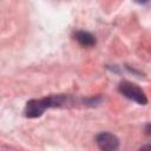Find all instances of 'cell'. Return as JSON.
Instances as JSON below:
<instances>
[{
	"label": "cell",
	"mask_w": 151,
	"mask_h": 151,
	"mask_svg": "<svg viewBox=\"0 0 151 151\" xmlns=\"http://www.w3.org/2000/svg\"><path fill=\"white\" fill-rule=\"evenodd\" d=\"M118 90L124 97H126L130 100L136 101L139 105L147 104V98H146L144 91L139 86H137L136 84H133L131 81H122L119 84Z\"/></svg>",
	"instance_id": "6da1fadb"
},
{
	"label": "cell",
	"mask_w": 151,
	"mask_h": 151,
	"mask_svg": "<svg viewBox=\"0 0 151 151\" xmlns=\"http://www.w3.org/2000/svg\"><path fill=\"white\" fill-rule=\"evenodd\" d=\"M96 143L100 150L113 151L119 147V139L110 132H100L96 137Z\"/></svg>",
	"instance_id": "3957f363"
},
{
	"label": "cell",
	"mask_w": 151,
	"mask_h": 151,
	"mask_svg": "<svg viewBox=\"0 0 151 151\" xmlns=\"http://www.w3.org/2000/svg\"><path fill=\"white\" fill-rule=\"evenodd\" d=\"M46 109H48V104H47L46 98L32 99V100L26 103L24 113L27 118H37V117H40L45 112Z\"/></svg>",
	"instance_id": "7a4b0ae2"
},
{
	"label": "cell",
	"mask_w": 151,
	"mask_h": 151,
	"mask_svg": "<svg viewBox=\"0 0 151 151\" xmlns=\"http://www.w3.org/2000/svg\"><path fill=\"white\" fill-rule=\"evenodd\" d=\"M74 39L84 47H92L96 45L94 35L86 31H77L74 33Z\"/></svg>",
	"instance_id": "277c9868"
},
{
	"label": "cell",
	"mask_w": 151,
	"mask_h": 151,
	"mask_svg": "<svg viewBox=\"0 0 151 151\" xmlns=\"http://www.w3.org/2000/svg\"><path fill=\"white\" fill-rule=\"evenodd\" d=\"M137 2H139V4H145V2H147V0H136Z\"/></svg>",
	"instance_id": "5b68a950"
}]
</instances>
